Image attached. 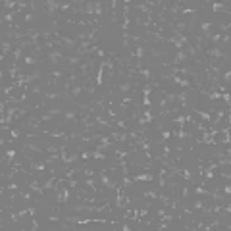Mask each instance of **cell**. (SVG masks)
<instances>
[{
	"mask_svg": "<svg viewBox=\"0 0 231 231\" xmlns=\"http://www.w3.org/2000/svg\"><path fill=\"white\" fill-rule=\"evenodd\" d=\"M29 187H31V191H35V193H39V195H43V191H44V187L41 185L37 179H31L29 181Z\"/></svg>",
	"mask_w": 231,
	"mask_h": 231,
	"instance_id": "30bf717a",
	"label": "cell"
},
{
	"mask_svg": "<svg viewBox=\"0 0 231 231\" xmlns=\"http://www.w3.org/2000/svg\"><path fill=\"white\" fill-rule=\"evenodd\" d=\"M145 198H152V200H156V198H158V191H145Z\"/></svg>",
	"mask_w": 231,
	"mask_h": 231,
	"instance_id": "83f0119b",
	"label": "cell"
},
{
	"mask_svg": "<svg viewBox=\"0 0 231 231\" xmlns=\"http://www.w3.org/2000/svg\"><path fill=\"white\" fill-rule=\"evenodd\" d=\"M50 118H54L50 112L44 114V116H41V118H29V119H27V127H29V129H35V127H39L43 122H46V119H50Z\"/></svg>",
	"mask_w": 231,
	"mask_h": 231,
	"instance_id": "277c9868",
	"label": "cell"
},
{
	"mask_svg": "<svg viewBox=\"0 0 231 231\" xmlns=\"http://www.w3.org/2000/svg\"><path fill=\"white\" fill-rule=\"evenodd\" d=\"M91 156L94 160H106V152H104V150H94Z\"/></svg>",
	"mask_w": 231,
	"mask_h": 231,
	"instance_id": "44dd1931",
	"label": "cell"
},
{
	"mask_svg": "<svg viewBox=\"0 0 231 231\" xmlns=\"http://www.w3.org/2000/svg\"><path fill=\"white\" fill-rule=\"evenodd\" d=\"M21 133H23V131H21V129H18V127H15V129H12V141H15V139H18Z\"/></svg>",
	"mask_w": 231,
	"mask_h": 231,
	"instance_id": "d590c367",
	"label": "cell"
},
{
	"mask_svg": "<svg viewBox=\"0 0 231 231\" xmlns=\"http://www.w3.org/2000/svg\"><path fill=\"white\" fill-rule=\"evenodd\" d=\"M223 79H225V83H229V79H231V71H229V70L223 73Z\"/></svg>",
	"mask_w": 231,
	"mask_h": 231,
	"instance_id": "f35d334b",
	"label": "cell"
},
{
	"mask_svg": "<svg viewBox=\"0 0 231 231\" xmlns=\"http://www.w3.org/2000/svg\"><path fill=\"white\" fill-rule=\"evenodd\" d=\"M210 204V200H197L195 204H193V210H197V212H202L204 208H206Z\"/></svg>",
	"mask_w": 231,
	"mask_h": 231,
	"instance_id": "4fadbf2b",
	"label": "cell"
},
{
	"mask_svg": "<svg viewBox=\"0 0 231 231\" xmlns=\"http://www.w3.org/2000/svg\"><path fill=\"white\" fill-rule=\"evenodd\" d=\"M187 58H189V54H187L185 50H177V54H175V58H173V62H171L170 66H173V67H177V66H179V64H183V62H185Z\"/></svg>",
	"mask_w": 231,
	"mask_h": 231,
	"instance_id": "5b68a950",
	"label": "cell"
},
{
	"mask_svg": "<svg viewBox=\"0 0 231 231\" xmlns=\"http://www.w3.org/2000/svg\"><path fill=\"white\" fill-rule=\"evenodd\" d=\"M10 50H12V43L10 41H2V54H0V58H4Z\"/></svg>",
	"mask_w": 231,
	"mask_h": 231,
	"instance_id": "e0dca14e",
	"label": "cell"
},
{
	"mask_svg": "<svg viewBox=\"0 0 231 231\" xmlns=\"http://www.w3.org/2000/svg\"><path fill=\"white\" fill-rule=\"evenodd\" d=\"M31 162V168H33L35 171H39V173H43L44 170H46V166L44 164H37V162H33V160H29Z\"/></svg>",
	"mask_w": 231,
	"mask_h": 231,
	"instance_id": "ffe728a7",
	"label": "cell"
},
{
	"mask_svg": "<svg viewBox=\"0 0 231 231\" xmlns=\"http://www.w3.org/2000/svg\"><path fill=\"white\" fill-rule=\"evenodd\" d=\"M83 171H85V175H89V177H93V175H94V171H93V170H89V168H85Z\"/></svg>",
	"mask_w": 231,
	"mask_h": 231,
	"instance_id": "b9f144b4",
	"label": "cell"
},
{
	"mask_svg": "<svg viewBox=\"0 0 231 231\" xmlns=\"http://www.w3.org/2000/svg\"><path fill=\"white\" fill-rule=\"evenodd\" d=\"M23 62H25L27 66H35L37 62H39V58H35V56H25V58H23Z\"/></svg>",
	"mask_w": 231,
	"mask_h": 231,
	"instance_id": "cb8c5ba5",
	"label": "cell"
},
{
	"mask_svg": "<svg viewBox=\"0 0 231 231\" xmlns=\"http://www.w3.org/2000/svg\"><path fill=\"white\" fill-rule=\"evenodd\" d=\"M85 185H87V187H91V189H93V193H98V187H96V183H94V181L91 179V177H89V179H85Z\"/></svg>",
	"mask_w": 231,
	"mask_h": 231,
	"instance_id": "d4e9b609",
	"label": "cell"
},
{
	"mask_svg": "<svg viewBox=\"0 0 231 231\" xmlns=\"http://www.w3.org/2000/svg\"><path fill=\"white\" fill-rule=\"evenodd\" d=\"M66 119H71V122L79 119V116H77V110H67V112H66Z\"/></svg>",
	"mask_w": 231,
	"mask_h": 231,
	"instance_id": "7402d4cb",
	"label": "cell"
},
{
	"mask_svg": "<svg viewBox=\"0 0 231 231\" xmlns=\"http://www.w3.org/2000/svg\"><path fill=\"white\" fill-rule=\"evenodd\" d=\"M56 183H58V177H48V181H46L44 183V191H50V189H54V185H56Z\"/></svg>",
	"mask_w": 231,
	"mask_h": 231,
	"instance_id": "ac0fdd59",
	"label": "cell"
},
{
	"mask_svg": "<svg viewBox=\"0 0 231 231\" xmlns=\"http://www.w3.org/2000/svg\"><path fill=\"white\" fill-rule=\"evenodd\" d=\"M77 171H81L79 168H67V170H66V177L70 179V177H73V175H75Z\"/></svg>",
	"mask_w": 231,
	"mask_h": 231,
	"instance_id": "484cf974",
	"label": "cell"
},
{
	"mask_svg": "<svg viewBox=\"0 0 231 231\" xmlns=\"http://www.w3.org/2000/svg\"><path fill=\"white\" fill-rule=\"evenodd\" d=\"M164 79H171L175 85H179V87H185V89H189L193 85L191 83V79H187V77H183V75H177V73H170V75H164Z\"/></svg>",
	"mask_w": 231,
	"mask_h": 231,
	"instance_id": "7a4b0ae2",
	"label": "cell"
},
{
	"mask_svg": "<svg viewBox=\"0 0 231 231\" xmlns=\"http://www.w3.org/2000/svg\"><path fill=\"white\" fill-rule=\"evenodd\" d=\"M229 193H231V187L227 185V187H225V189H223V195H229Z\"/></svg>",
	"mask_w": 231,
	"mask_h": 231,
	"instance_id": "7dc6e473",
	"label": "cell"
},
{
	"mask_svg": "<svg viewBox=\"0 0 231 231\" xmlns=\"http://www.w3.org/2000/svg\"><path fill=\"white\" fill-rule=\"evenodd\" d=\"M48 135H52V137H62V139H66V137H67V133H66V131H48Z\"/></svg>",
	"mask_w": 231,
	"mask_h": 231,
	"instance_id": "f1b7e54d",
	"label": "cell"
},
{
	"mask_svg": "<svg viewBox=\"0 0 231 231\" xmlns=\"http://www.w3.org/2000/svg\"><path fill=\"white\" fill-rule=\"evenodd\" d=\"M6 102H10V104H18V102H21V100H19V98L18 96H14V94H10V96H8V100Z\"/></svg>",
	"mask_w": 231,
	"mask_h": 231,
	"instance_id": "8d00e7d4",
	"label": "cell"
},
{
	"mask_svg": "<svg viewBox=\"0 0 231 231\" xmlns=\"http://www.w3.org/2000/svg\"><path fill=\"white\" fill-rule=\"evenodd\" d=\"M206 96H208V100H220V98H222V93H218V91H210Z\"/></svg>",
	"mask_w": 231,
	"mask_h": 231,
	"instance_id": "603a6c76",
	"label": "cell"
},
{
	"mask_svg": "<svg viewBox=\"0 0 231 231\" xmlns=\"http://www.w3.org/2000/svg\"><path fill=\"white\" fill-rule=\"evenodd\" d=\"M210 41H212L214 44H220V43H222V35H220V33H212V37H210Z\"/></svg>",
	"mask_w": 231,
	"mask_h": 231,
	"instance_id": "4dcf8cb0",
	"label": "cell"
},
{
	"mask_svg": "<svg viewBox=\"0 0 231 231\" xmlns=\"http://www.w3.org/2000/svg\"><path fill=\"white\" fill-rule=\"evenodd\" d=\"M14 14H15V12H10V14H6V15L2 18V21H8L10 25H14V23H12V19H14Z\"/></svg>",
	"mask_w": 231,
	"mask_h": 231,
	"instance_id": "836d02e7",
	"label": "cell"
},
{
	"mask_svg": "<svg viewBox=\"0 0 231 231\" xmlns=\"http://www.w3.org/2000/svg\"><path fill=\"white\" fill-rule=\"evenodd\" d=\"M25 146H27V148L29 150H33V152H37V154H43V148H39V146H35V145H31V143H27V145H25Z\"/></svg>",
	"mask_w": 231,
	"mask_h": 231,
	"instance_id": "1f68e13d",
	"label": "cell"
},
{
	"mask_svg": "<svg viewBox=\"0 0 231 231\" xmlns=\"http://www.w3.org/2000/svg\"><path fill=\"white\" fill-rule=\"evenodd\" d=\"M164 216H166V208H158V218L162 220Z\"/></svg>",
	"mask_w": 231,
	"mask_h": 231,
	"instance_id": "ab89813d",
	"label": "cell"
},
{
	"mask_svg": "<svg viewBox=\"0 0 231 231\" xmlns=\"http://www.w3.org/2000/svg\"><path fill=\"white\" fill-rule=\"evenodd\" d=\"M83 6H85V8H83V12H85V14H94V12H96V10H94V2H85Z\"/></svg>",
	"mask_w": 231,
	"mask_h": 231,
	"instance_id": "d6986e66",
	"label": "cell"
},
{
	"mask_svg": "<svg viewBox=\"0 0 231 231\" xmlns=\"http://www.w3.org/2000/svg\"><path fill=\"white\" fill-rule=\"evenodd\" d=\"M118 200H116V208H123V200H125V191L122 185H118Z\"/></svg>",
	"mask_w": 231,
	"mask_h": 231,
	"instance_id": "ba28073f",
	"label": "cell"
},
{
	"mask_svg": "<svg viewBox=\"0 0 231 231\" xmlns=\"http://www.w3.org/2000/svg\"><path fill=\"white\" fill-rule=\"evenodd\" d=\"M179 175H183V177H185V181H191V179H193V175H191V171H189V170H185V168H181V171H179Z\"/></svg>",
	"mask_w": 231,
	"mask_h": 231,
	"instance_id": "4316f807",
	"label": "cell"
},
{
	"mask_svg": "<svg viewBox=\"0 0 231 231\" xmlns=\"http://www.w3.org/2000/svg\"><path fill=\"white\" fill-rule=\"evenodd\" d=\"M133 102H135V98H133V96H125L123 100H122V108H123V112H127L129 106H131Z\"/></svg>",
	"mask_w": 231,
	"mask_h": 231,
	"instance_id": "2e32d148",
	"label": "cell"
},
{
	"mask_svg": "<svg viewBox=\"0 0 231 231\" xmlns=\"http://www.w3.org/2000/svg\"><path fill=\"white\" fill-rule=\"evenodd\" d=\"M200 29H202V35H200V37H202V39H208V41H210V37H212V23H202Z\"/></svg>",
	"mask_w": 231,
	"mask_h": 231,
	"instance_id": "9c48e42d",
	"label": "cell"
},
{
	"mask_svg": "<svg viewBox=\"0 0 231 231\" xmlns=\"http://www.w3.org/2000/svg\"><path fill=\"white\" fill-rule=\"evenodd\" d=\"M94 10H96V12H94V18H98V15L102 14V2H94Z\"/></svg>",
	"mask_w": 231,
	"mask_h": 231,
	"instance_id": "d6a6232c",
	"label": "cell"
},
{
	"mask_svg": "<svg viewBox=\"0 0 231 231\" xmlns=\"http://www.w3.org/2000/svg\"><path fill=\"white\" fill-rule=\"evenodd\" d=\"M222 177H225V179H231V175H229V171H222Z\"/></svg>",
	"mask_w": 231,
	"mask_h": 231,
	"instance_id": "f6af8a7d",
	"label": "cell"
},
{
	"mask_svg": "<svg viewBox=\"0 0 231 231\" xmlns=\"http://www.w3.org/2000/svg\"><path fill=\"white\" fill-rule=\"evenodd\" d=\"M195 193H197V195H202V197H208V191H206V189H204L202 185H200V187H197V189H195Z\"/></svg>",
	"mask_w": 231,
	"mask_h": 231,
	"instance_id": "e575fe53",
	"label": "cell"
},
{
	"mask_svg": "<svg viewBox=\"0 0 231 231\" xmlns=\"http://www.w3.org/2000/svg\"><path fill=\"white\" fill-rule=\"evenodd\" d=\"M33 229H35V231H37V229H39V222H37V220H35V218H33Z\"/></svg>",
	"mask_w": 231,
	"mask_h": 231,
	"instance_id": "bcb514c9",
	"label": "cell"
},
{
	"mask_svg": "<svg viewBox=\"0 0 231 231\" xmlns=\"http://www.w3.org/2000/svg\"><path fill=\"white\" fill-rule=\"evenodd\" d=\"M171 137V131H164V133H162V139H170Z\"/></svg>",
	"mask_w": 231,
	"mask_h": 231,
	"instance_id": "7bdbcfd3",
	"label": "cell"
},
{
	"mask_svg": "<svg viewBox=\"0 0 231 231\" xmlns=\"http://www.w3.org/2000/svg\"><path fill=\"white\" fill-rule=\"evenodd\" d=\"M106 171H108V170H102V171H100V181H102V185L106 187V189H118V183L110 181V177H106Z\"/></svg>",
	"mask_w": 231,
	"mask_h": 231,
	"instance_id": "8992f818",
	"label": "cell"
},
{
	"mask_svg": "<svg viewBox=\"0 0 231 231\" xmlns=\"http://www.w3.org/2000/svg\"><path fill=\"white\" fill-rule=\"evenodd\" d=\"M2 6H4V8H14V6H18V2H8V0H4Z\"/></svg>",
	"mask_w": 231,
	"mask_h": 231,
	"instance_id": "74e56055",
	"label": "cell"
},
{
	"mask_svg": "<svg viewBox=\"0 0 231 231\" xmlns=\"http://www.w3.org/2000/svg\"><path fill=\"white\" fill-rule=\"evenodd\" d=\"M131 179L133 181H152L154 175H152L150 171H141V173H137V175H131Z\"/></svg>",
	"mask_w": 231,
	"mask_h": 231,
	"instance_id": "52a82bcc",
	"label": "cell"
},
{
	"mask_svg": "<svg viewBox=\"0 0 231 231\" xmlns=\"http://www.w3.org/2000/svg\"><path fill=\"white\" fill-rule=\"evenodd\" d=\"M212 10H214V12H225V14H229L227 4L223 6V4H220V2H214V4H212Z\"/></svg>",
	"mask_w": 231,
	"mask_h": 231,
	"instance_id": "9a60e30c",
	"label": "cell"
},
{
	"mask_svg": "<svg viewBox=\"0 0 231 231\" xmlns=\"http://www.w3.org/2000/svg\"><path fill=\"white\" fill-rule=\"evenodd\" d=\"M135 75H141V77H146V79H152V71L146 70V67H137V70H135Z\"/></svg>",
	"mask_w": 231,
	"mask_h": 231,
	"instance_id": "8fae6325",
	"label": "cell"
},
{
	"mask_svg": "<svg viewBox=\"0 0 231 231\" xmlns=\"http://www.w3.org/2000/svg\"><path fill=\"white\" fill-rule=\"evenodd\" d=\"M14 156H15V150H14V148H10V150L6 152V156H4V158L8 160V164H12V162H14Z\"/></svg>",
	"mask_w": 231,
	"mask_h": 231,
	"instance_id": "f546056e",
	"label": "cell"
},
{
	"mask_svg": "<svg viewBox=\"0 0 231 231\" xmlns=\"http://www.w3.org/2000/svg\"><path fill=\"white\" fill-rule=\"evenodd\" d=\"M46 96H48V98H58L60 94H58V93H46Z\"/></svg>",
	"mask_w": 231,
	"mask_h": 231,
	"instance_id": "ee69618b",
	"label": "cell"
},
{
	"mask_svg": "<svg viewBox=\"0 0 231 231\" xmlns=\"http://www.w3.org/2000/svg\"><path fill=\"white\" fill-rule=\"evenodd\" d=\"M6 37H8V39H23V37H25V33H23V31H15V29H10L8 33H6Z\"/></svg>",
	"mask_w": 231,
	"mask_h": 231,
	"instance_id": "7c38bea8",
	"label": "cell"
},
{
	"mask_svg": "<svg viewBox=\"0 0 231 231\" xmlns=\"http://www.w3.org/2000/svg\"><path fill=\"white\" fill-rule=\"evenodd\" d=\"M204 54H206L208 60H214V62H223L225 58V52L220 48V46H214V48H204Z\"/></svg>",
	"mask_w": 231,
	"mask_h": 231,
	"instance_id": "6da1fadb",
	"label": "cell"
},
{
	"mask_svg": "<svg viewBox=\"0 0 231 231\" xmlns=\"http://www.w3.org/2000/svg\"><path fill=\"white\" fill-rule=\"evenodd\" d=\"M81 158H83V160H87V158H91V152H87V150H83V152H81Z\"/></svg>",
	"mask_w": 231,
	"mask_h": 231,
	"instance_id": "60d3db41",
	"label": "cell"
},
{
	"mask_svg": "<svg viewBox=\"0 0 231 231\" xmlns=\"http://www.w3.org/2000/svg\"><path fill=\"white\" fill-rule=\"evenodd\" d=\"M46 10H48V15H50V19H52V21H58V19H56V14L58 12H60V6H62V2H54V0H46Z\"/></svg>",
	"mask_w": 231,
	"mask_h": 231,
	"instance_id": "3957f363",
	"label": "cell"
},
{
	"mask_svg": "<svg viewBox=\"0 0 231 231\" xmlns=\"http://www.w3.org/2000/svg\"><path fill=\"white\" fill-rule=\"evenodd\" d=\"M195 114H197V116H200L204 123H206V122H208V123L212 122V116H210V112H204V110H195Z\"/></svg>",
	"mask_w": 231,
	"mask_h": 231,
	"instance_id": "5bb4252c",
	"label": "cell"
}]
</instances>
